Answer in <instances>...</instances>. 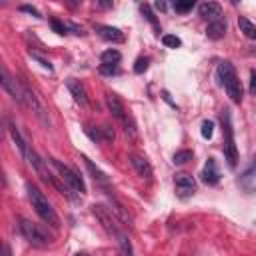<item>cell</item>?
<instances>
[{"mask_svg": "<svg viewBox=\"0 0 256 256\" xmlns=\"http://www.w3.org/2000/svg\"><path fill=\"white\" fill-rule=\"evenodd\" d=\"M92 212H94V216L100 220L102 228H104V230H106L110 236H114V238L118 240V244L122 246V250H124V252H128V254H132V246H130V240H128L126 232L122 230V224H120V220H118L116 212H114L112 208H106V206H102V204H96V206L92 208Z\"/></svg>", "mask_w": 256, "mask_h": 256, "instance_id": "1", "label": "cell"}, {"mask_svg": "<svg viewBox=\"0 0 256 256\" xmlns=\"http://www.w3.org/2000/svg\"><path fill=\"white\" fill-rule=\"evenodd\" d=\"M26 188H28V198H30L32 208L36 210V214H38L48 226H52V228H60V218H58L56 210L52 208V204L48 202V198L40 192V188L34 186V184H28Z\"/></svg>", "mask_w": 256, "mask_h": 256, "instance_id": "2", "label": "cell"}, {"mask_svg": "<svg viewBox=\"0 0 256 256\" xmlns=\"http://www.w3.org/2000/svg\"><path fill=\"white\" fill-rule=\"evenodd\" d=\"M218 80H220V84L226 88L230 100H232L234 104H240V102H242V84H240L238 74H236V70H234L232 64L222 62V64L218 66Z\"/></svg>", "mask_w": 256, "mask_h": 256, "instance_id": "3", "label": "cell"}, {"mask_svg": "<svg viewBox=\"0 0 256 256\" xmlns=\"http://www.w3.org/2000/svg\"><path fill=\"white\" fill-rule=\"evenodd\" d=\"M222 132H224V158L230 168H236L238 166V150L234 144V128H232L230 110L222 112Z\"/></svg>", "mask_w": 256, "mask_h": 256, "instance_id": "4", "label": "cell"}, {"mask_svg": "<svg viewBox=\"0 0 256 256\" xmlns=\"http://www.w3.org/2000/svg\"><path fill=\"white\" fill-rule=\"evenodd\" d=\"M50 164L58 170L60 178L64 180V184H66L72 192H76V194H80V196L86 194V184H84V180L80 178V174H78L76 170H72L70 166H66V164H62V162H58V160H54V158H50Z\"/></svg>", "mask_w": 256, "mask_h": 256, "instance_id": "5", "label": "cell"}, {"mask_svg": "<svg viewBox=\"0 0 256 256\" xmlns=\"http://www.w3.org/2000/svg\"><path fill=\"white\" fill-rule=\"evenodd\" d=\"M20 232H22L24 238H26L32 246H36V248H44V246L50 244V238L44 234V230H42L38 224L26 220V218H20Z\"/></svg>", "mask_w": 256, "mask_h": 256, "instance_id": "6", "label": "cell"}, {"mask_svg": "<svg viewBox=\"0 0 256 256\" xmlns=\"http://www.w3.org/2000/svg\"><path fill=\"white\" fill-rule=\"evenodd\" d=\"M2 88L22 106H26V96H24V84H20L16 78H12L8 74L6 68H2Z\"/></svg>", "mask_w": 256, "mask_h": 256, "instance_id": "7", "label": "cell"}, {"mask_svg": "<svg viewBox=\"0 0 256 256\" xmlns=\"http://www.w3.org/2000/svg\"><path fill=\"white\" fill-rule=\"evenodd\" d=\"M24 96H26V106L36 114V118L42 122V124H46L48 126V116H46V108L42 106V102L38 100V96H36V92L32 90V88H28V86H24Z\"/></svg>", "mask_w": 256, "mask_h": 256, "instance_id": "8", "label": "cell"}, {"mask_svg": "<svg viewBox=\"0 0 256 256\" xmlns=\"http://www.w3.org/2000/svg\"><path fill=\"white\" fill-rule=\"evenodd\" d=\"M174 186H176V194L180 198H190L196 192V182L190 174H176L174 176Z\"/></svg>", "mask_w": 256, "mask_h": 256, "instance_id": "9", "label": "cell"}, {"mask_svg": "<svg viewBox=\"0 0 256 256\" xmlns=\"http://www.w3.org/2000/svg\"><path fill=\"white\" fill-rule=\"evenodd\" d=\"M66 86H68V90L72 92V96H74V100L80 104V106H90V98H88V90H86V86L80 82V80H76V78H68V82H66Z\"/></svg>", "mask_w": 256, "mask_h": 256, "instance_id": "10", "label": "cell"}, {"mask_svg": "<svg viewBox=\"0 0 256 256\" xmlns=\"http://www.w3.org/2000/svg\"><path fill=\"white\" fill-rule=\"evenodd\" d=\"M130 162H132V166H134V170H136V174L140 176V178H146V180H152V166H150V162L144 158V156H138V154H130Z\"/></svg>", "mask_w": 256, "mask_h": 256, "instance_id": "11", "label": "cell"}, {"mask_svg": "<svg viewBox=\"0 0 256 256\" xmlns=\"http://www.w3.org/2000/svg\"><path fill=\"white\" fill-rule=\"evenodd\" d=\"M198 14H200L204 20L214 22V20H220V16H222V6H220L218 2H202V4L198 6Z\"/></svg>", "mask_w": 256, "mask_h": 256, "instance_id": "12", "label": "cell"}, {"mask_svg": "<svg viewBox=\"0 0 256 256\" xmlns=\"http://www.w3.org/2000/svg\"><path fill=\"white\" fill-rule=\"evenodd\" d=\"M94 30H96V34L100 38H104L108 42H124V32L118 30V28H114V26H102V24H98Z\"/></svg>", "mask_w": 256, "mask_h": 256, "instance_id": "13", "label": "cell"}, {"mask_svg": "<svg viewBox=\"0 0 256 256\" xmlns=\"http://www.w3.org/2000/svg\"><path fill=\"white\" fill-rule=\"evenodd\" d=\"M106 104H108V108H110V112H112L114 118H118V120H124L126 118V108H124L122 100L114 92H108L106 94Z\"/></svg>", "mask_w": 256, "mask_h": 256, "instance_id": "14", "label": "cell"}, {"mask_svg": "<svg viewBox=\"0 0 256 256\" xmlns=\"http://www.w3.org/2000/svg\"><path fill=\"white\" fill-rule=\"evenodd\" d=\"M202 180H204L206 184H210V186L218 184L220 172H218V168H216V160H214V158H208V162H206V166H204V172H202Z\"/></svg>", "mask_w": 256, "mask_h": 256, "instance_id": "15", "label": "cell"}, {"mask_svg": "<svg viewBox=\"0 0 256 256\" xmlns=\"http://www.w3.org/2000/svg\"><path fill=\"white\" fill-rule=\"evenodd\" d=\"M226 30H228V26H226V22L220 18V20H214V22L208 24V28H206V36H208L210 40H220V38H224Z\"/></svg>", "mask_w": 256, "mask_h": 256, "instance_id": "16", "label": "cell"}, {"mask_svg": "<svg viewBox=\"0 0 256 256\" xmlns=\"http://www.w3.org/2000/svg\"><path fill=\"white\" fill-rule=\"evenodd\" d=\"M8 132H10V136H12V140L16 142V146H18V150H20V154L22 156H26L28 154V150H30V146H28V142L20 136V132H18V128H16V124H12V122H8Z\"/></svg>", "mask_w": 256, "mask_h": 256, "instance_id": "17", "label": "cell"}, {"mask_svg": "<svg viewBox=\"0 0 256 256\" xmlns=\"http://www.w3.org/2000/svg\"><path fill=\"white\" fill-rule=\"evenodd\" d=\"M238 26H240V32L246 36V38H250V40H256V26L248 20V18H244V16H240L238 18Z\"/></svg>", "mask_w": 256, "mask_h": 256, "instance_id": "18", "label": "cell"}, {"mask_svg": "<svg viewBox=\"0 0 256 256\" xmlns=\"http://www.w3.org/2000/svg\"><path fill=\"white\" fill-rule=\"evenodd\" d=\"M82 160H84V164H86V168L90 170V174L94 176V180H98L100 184H106V182H108V178H106V174H104V172H102V170H100L98 166H94V164H92V162H90V160H88L86 156H82Z\"/></svg>", "mask_w": 256, "mask_h": 256, "instance_id": "19", "label": "cell"}, {"mask_svg": "<svg viewBox=\"0 0 256 256\" xmlns=\"http://www.w3.org/2000/svg\"><path fill=\"white\" fill-rule=\"evenodd\" d=\"M194 4H196V0H172L174 10H176V12H180V14L190 12V10L194 8Z\"/></svg>", "mask_w": 256, "mask_h": 256, "instance_id": "20", "label": "cell"}, {"mask_svg": "<svg viewBox=\"0 0 256 256\" xmlns=\"http://www.w3.org/2000/svg\"><path fill=\"white\" fill-rule=\"evenodd\" d=\"M122 58V54L118 50H106L102 52V64H118Z\"/></svg>", "mask_w": 256, "mask_h": 256, "instance_id": "21", "label": "cell"}, {"mask_svg": "<svg viewBox=\"0 0 256 256\" xmlns=\"http://www.w3.org/2000/svg\"><path fill=\"white\" fill-rule=\"evenodd\" d=\"M142 14H144V18L154 26V30L160 32V24H158V20H156V16H154V12H152V8H150L148 4H142Z\"/></svg>", "mask_w": 256, "mask_h": 256, "instance_id": "22", "label": "cell"}, {"mask_svg": "<svg viewBox=\"0 0 256 256\" xmlns=\"http://www.w3.org/2000/svg\"><path fill=\"white\" fill-rule=\"evenodd\" d=\"M162 44L166 48H180L182 46V40L178 36H174V34H166V36H162Z\"/></svg>", "mask_w": 256, "mask_h": 256, "instance_id": "23", "label": "cell"}, {"mask_svg": "<svg viewBox=\"0 0 256 256\" xmlns=\"http://www.w3.org/2000/svg\"><path fill=\"white\" fill-rule=\"evenodd\" d=\"M190 160H192V152L190 150H180V152L174 154V164H178V166H182V164H186Z\"/></svg>", "mask_w": 256, "mask_h": 256, "instance_id": "24", "label": "cell"}, {"mask_svg": "<svg viewBox=\"0 0 256 256\" xmlns=\"http://www.w3.org/2000/svg\"><path fill=\"white\" fill-rule=\"evenodd\" d=\"M118 72H120L118 64H102L100 66V74H104V76H116Z\"/></svg>", "mask_w": 256, "mask_h": 256, "instance_id": "25", "label": "cell"}, {"mask_svg": "<svg viewBox=\"0 0 256 256\" xmlns=\"http://www.w3.org/2000/svg\"><path fill=\"white\" fill-rule=\"evenodd\" d=\"M148 64H150L148 58H138L136 64H134V72H136V74H144V72L148 70Z\"/></svg>", "mask_w": 256, "mask_h": 256, "instance_id": "26", "label": "cell"}, {"mask_svg": "<svg viewBox=\"0 0 256 256\" xmlns=\"http://www.w3.org/2000/svg\"><path fill=\"white\" fill-rule=\"evenodd\" d=\"M122 122H124V126H126V128H124V130H126V134H128L130 138H136V128H134V122H132V118L126 114V118H124Z\"/></svg>", "mask_w": 256, "mask_h": 256, "instance_id": "27", "label": "cell"}, {"mask_svg": "<svg viewBox=\"0 0 256 256\" xmlns=\"http://www.w3.org/2000/svg\"><path fill=\"white\" fill-rule=\"evenodd\" d=\"M212 134H214V122H210V120L202 122V136L210 140V138H212Z\"/></svg>", "mask_w": 256, "mask_h": 256, "instance_id": "28", "label": "cell"}, {"mask_svg": "<svg viewBox=\"0 0 256 256\" xmlns=\"http://www.w3.org/2000/svg\"><path fill=\"white\" fill-rule=\"evenodd\" d=\"M52 28H54V32H56V34L64 36V34H68V28H70V26H66V24L58 22V20H52Z\"/></svg>", "mask_w": 256, "mask_h": 256, "instance_id": "29", "label": "cell"}, {"mask_svg": "<svg viewBox=\"0 0 256 256\" xmlns=\"http://www.w3.org/2000/svg\"><path fill=\"white\" fill-rule=\"evenodd\" d=\"M100 130H102V134H104V140H106V142H112V140H114V130H112L108 124H106V126H102Z\"/></svg>", "mask_w": 256, "mask_h": 256, "instance_id": "30", "label": "cell"}, {"mask_svg": "<svg viewBox=\"0 0 256 256\" xmlns=\"http://www.w3.org/2000/svg\"><path fill=\"white\" fill-rule=\"evenodd\" d=\"M30 54H32V58H34V60H38V62H40V64H42L46 70H50V72H52V64H50L48 60H44V58H42L40 54H36V52H30Z\"/></svg>", "mask_w": 256, "mask_h": 256, "instance_id": "31", "label": "cell"}, {"mask_svg": "<svg viewBox=\"0 0 256 256\" xmlns=\"http://www.w3.org/2000/svg\"><path fill=\"white\" fill-rule=\"evenodd\" d=\"M84 130H86V134H88V136H90L94 142H102V140H104V138L100 136V132H94V130H92V126H86Z\"/></svg>", "mask_w": 256, "mask_h": 256, "instance_id": "32", "label": "cell"}, {"mask_svg": "<svg viewBox=\"0 0 256 256\" xmlns=\"http://www.w3.org/2000/svg\"><path fill=\"white\" fill-rule=\"evenodd\" d=\"M20 10H22V12H28V14H32V16H36V18H40V12H38L36 8H32V6H22Z\"/></svg>", "mask_w": 256, "mask_h": 256, "instance_id": "33", "label": "cell"}, {"mask_svg": "<svg viewBox=\"0 0 256 256\" xmlns=\"http://www.w3.org/2000/svg\"><path fill=\"white\" fill-rule=\"evenodd\" d=\"M250 92L256 96V72H252V76H250Z\"/></svg>", "mask_w": 256, "mask_h": 256, "instance_id": "34", "label": "cell"}, {"mask_svg": "<svg viewBox=\"0 0 256 256\" xmlns=\"http://www.w3.org/2000/svg\"><path fill=\"white\" fill-rule=\"evenodd\" d=\"M98 4H100V8H104V10H108V8H112V4H114V0H98Z\"/></svg>", "mask_w": 256, "mask_h": 256, "instance_id": "35", "label": "cell"}, {"mask_svg": "<svg viewBox=\"0 0 256 256\" xmlns=\"http://www.w3.org/2000/svg\"><path fill=\"white\" fill-rule=\"evenodd\" d=\"M156 10L164 12L166 10V0H156Z\"/></svg>", "mask_w": 256, "mask_h": 256, "instance_id": "36", "label": "cell"}, {"mask_svg": "<svg viewBox=\"0 0 256 256\" xmlns=\"http://www.w3.org/2000/svg\"><path fill=\"white\" fill-rule=\"evenodd\" d=\"M70 2H72V4H74V6H80V4H82V2H84V0H70Z\"/></svg>", "mask_w": 256, "mask_h": 256, "instance_id": "37", "label": "cell"}, {"mask_svg": "<svg viewBox=\"0 0 256 256\" xmlns=\"http://www.w3.org/2000/svg\"><path fill=\"white\" fill-rule=\"evenodd\" d=\"M230 2H232L234 6H236V4H240V0H230Z\"/></svg>", "mask_w": 256, "mask_h": 256, "instance_id": "38", "label": "cell"}]
</instances>
